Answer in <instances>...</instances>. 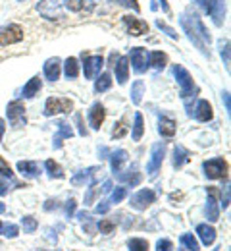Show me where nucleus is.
<instances>
[{
    "instance_id": "obj_1",
    "label": "nucleus",
    "mask_w": 231,
    "mask_h": 251,
    "mask_svg": "<svg viewBox=\"0 0 231 251\" xmlns=\"http://www.w3.org/2000/svg\"><path fill=\"white\" fill-rule=\"evenodd\" d=\"M179 24H181V27L185 29L187 33V37L197 45L198 49L206 54V56H210V50H208V45H210V41H212V37H210V33L206 31V27H204V24L200 22V18H198L195 12H185V14H181V18H179Z\"/></svg>"
},
{
    "instance_id": "obj_2",
    "label": "nucleus",
    "mask_w": 231,
    "mask_h": 251,
    "mask_svg": "<svg viewBox=\"0 0 231 251\" xmlns=\"http://www.w3.org/2000/svg\"><path fill=\"white\" fill-rule=\"evenodd\" d=\"M171 72H173V75H175V79H177V83L181 87V97L183 99L191 97V93H198V89L195 87V81H193V75L181 64H173Z\"/></svg>"
},
{
    "instance_id": "obj_3",
    "label": "nucleus",
    "mask_w": 231,
    "mask_h": 251,
    "mask_svg": "<svg viewBox=\"0 0 231 251\" xmlns=\"http://www.w3.org/2000/svg\"><path fill=\"white\" fill-rule=\"evenodd\" d=\"M198 6L214 20L216 25H222L224 24V18H226V0H197Z\"/></svg>"
},
{
    "instance_id": "obj_4",
    "label": "nucleus",
    "mask_w": 231,
    "mask_h": 251,
    "mask_svg": "<svg viewBox=\"0 0 231 251\" xmlns=\"http://www.w3.org/2000/svg\"><path fill=\"white\" fill-rule=\"evenodd\" d=\"M62 8H64V0H41L37 4V12L46 20H60Z\"/></svg>"
},
{
    "instance_id": "obj_5",
    "label": "nucleus",
    "mask_w": 231,
    "mask_h": 251,
    "mask_svg": "<svg viewBox=\"0 0 231 251\" xmlns=\"http://www.w3.org/2000/svg\"><path fill=\"white\" fill-rule=\"evenodd\" d=\"M206 178L210 180H218V178H226L228 176V162L224 158H210L202 164Z\"/></svg>"
},
{
    "instance_id": "obj_6",
    "label": "nucleus",
    "mask_w": 231,
    "mask_h": 251,
    "mask_svg": "<svg viewBox=\"0 0 231 251\" xmlns=\"http://www.w3.org/2000/svg\"><path fill=\"white\" fill-rule=\"evenodd\" d=\"M73 108V102L69 99H58V97H50L44 104V116H54V114H66Z\"/></svg>"
},
{
    "instance_id": "obj_7",
    "label": "nucleus",
    "mask_w": 231,
    "mask_h": 251,
    "mask_svg": "<svg viewBox=\"0 0 231 251\" xmlns=\"http://www.w3.org/2000/svg\"><path fill=\"white\" fill-rule=\"evenodd\" d=\"M6 114H8V120H10V124L14 126V127L25 126V106H23V102L12 100V102L8 104Z\"/></svg>"
},
{
    "instance_id": "obj_8",
    "label": "nucleus",
    "mask_w": 231,
    "mask_h": 251,
    "mask_svg": "<svg viewBox=\"0 0 231 251\" xmlns=\"http://www.w3.org/2000/svg\"><path fill=\"white\" fill-rule=\"evenodd\" d=\"M164 155H166V143H156L152 145V153H150V160H148V166H147V172L150 176H156L162 162H164Z\"/></svg>"
},
{
    "instance_id": "obj_9",
    "label": "nucleus",
    "mask_w": 231,
    "mask_h": 251,
    "mask_svg": "<svg viewBox=\"0 0 231 251\" xmlns=\"http://www.w3.org/2000/svg\"><path fill=\"white\" fill-rule=\"evenodd\" d=\"M154 201H156V193L152 189H141L135 195H131V203L129 205H131L133 209H137V211H145Z\"/></svg>"
},
{
    "instance_id": "obj_10",
    "label": "nucleus",
    "mask_w": 231,
    "mask_h": 251,
    "mask_svg": "<svg viewBox=\"0 0 231 251\" xmlns=\"http://www.w3.org/2000/svg\"><path fill=\"white\" fill-rule=\"evenodd\" d=\"M23 39V29L18 24H12L8 27L0 29V45H14Z\"/></svg>"
},
{
    "instance_id": "obj_11",
    "label": "nucleus",
    "mask_w": 231,
    "mask_h": 251,
    "mask_svg": "<svg viewBox=\"0 0 231 251\" xmlns=\"http://www.w3.org/2000/svg\"><path fill=\"white\" fill-rule=\"evenodd\" d=\"M83 58H85V62H83V74H85V77L87 79L97 77L100 74V70H102V66H104V58L102 56H85V54H83Z\"/></svg>"
},
{
    "instance_id": "obj_12",
    "label": "nucleus",
    "mask_w": 231,
    "mask_h": 251,
    "mask_svg": "<svg viewBox=\"0 0 231 251\" xmlns=\"http://www.w3.org/2000/svg\"><path fill=\"white\" fill-rule=\"evenodd\" d=\"M131 64L137 74H145L148 68V52L141 47H135L131 50Z\"/></svg>"
},
{
    "instance_id": "obj_13",
    "label": "nucleus",
    "mask_w": 231,
    "mask_h": 251,
    "mask_svg": "<svg viewBox=\"0 0 231 251\" xmlns=\"http://www.w3.org/2000/svg\"><path fill=\"white\" fill-rule=\"evenodd\" d=\"M208 201H206V217L210 222H216V220H220V209H218V201H216V197H218V189L216 188H208Z\"/></svg>"
},
{
    "instance_id": "obj_14",
    "label": "nucleus",
    "mask_w": 231,
    "mask_h": 251,
    "mask_svg": "<svg viewBox=\"0 0 231 251\" xmlns=\"http://www.w3.org/2000/svg\"><path fill=\"white\" fill-rule=\"evenodd\" d=\"M195 114V118H197L198 122H210L212 120V116H214V112H212V104L208 102V100H204V99H200L197 102V106H195V112H191V116Z\"/></svg>"
},
{
    "instance_id": "obj_15",
    "label": "nucleus",
    "mask_w": 231,
    "mask_h": 251,
    "mask_svg": "<svg viewBox=\"0 0 231 251\" xmlns=\"http://www.w3.org/2000/svg\"><path fill=\"white\" fill-rule=\"evenodd\" d=\"M104 118H106L104 106H102L100 102H95V104L91 106V110H89V124H91V127H93V129H100Z\"/></svg>"
},
{
    "instance_id": "obj_16",
    "label": "nucleus",
    "mask_w": 231,
    "mask_h": 251,
    "mask_svg": "<svg viewBox=\"0 0 231 251\" xmlns=\"http://www.w3.org/2000/svg\"><path fill=\"white\" fill-rule=\"evenodd\" d=\"M102 172V168L99 166H91V168H87V170H83V172H79V174H75L73 178H71V184L73 186H81V184H85L89 178H91V184H97V174Z\"/></svg>"
},
{
    "instance_id": "obj_17",
    "label": "nucleus",
    "mask_w": 231,
    "mask_h": 251,
    "mask_svg": "<svg viewBox=\"0 0 231 251\" xmlns=\"http://www.w3.org/2000/svg\"><path fill=\"white\" fill-rule=\"evenodd\" d=\"M18 170H20L21 176L31 178V180L41 176V168H39V164L33 162V160H20V162H18Z\"/></svg>"
},
{
    "instance_id": "obj_18",
    "label": "nucleus",
    "mask_w": 231,
    "mask_h": 251,
    "mask_svg": "<svg viewBox=\"0 0 231 251\" xmlns=\"http://www.w3.org/2000/svg\"><path fill=\"white\" fill-rule=\"evenodd\" d=\"M124 22H126V25H127V29H129V33H131L133 37H139V35H143V33H148V25H147L145 22L137 20V18L126 16Z\"/></svg>"
},
{
    "instance_id": "obj_19",
    "label": "nucleus",
    "mask_w": 231,
    "mask_h": 251,
    "mask_svg": "<svg viewBox=\"0 0 231 251\" xmlns=\"http://www.w3.org/2000/svg\"><path fill=\"white\" fill-rule=\"evenodd\" d=\"M62 64L58 58H50V60H46L44 64V77L48 79V81H56L58 77H60V74H62V68H60Z\"/></svg>"
},
{
    "instance_id": "obj_20",
    "label": "nucleus",
    "mask_w": 231,
    "mask_h": 251,
    "mask_svg": "<svg viewBox=\"0 0 231 251\" xmlns=\"http://www.w3.org/2000/svg\"><path fill=\"white\" fill-rule=\"evenodd\" d=\"M126 162H127V151H124V149H118L110 155V166H112L114 174H120Z\"/></svg>"
},
{
    "instance_id": "obj_21",
    "label": "nucleus",
    "mask_w": 231,
    "mask_h": 251,
    "mask_svg": "<svg viewBox=\"0 0 231 251\" xmlns=\"http://www.w3.org/2000/svg\"><path fill=\"white\" fill-rule=\"evenodd\" d=\"M197 234L204 246H212V244L216 242V230H214L212 226H208V224H198Z\"/></svg>"
},
{
    "instance_id": "obj_22",
    "label": "nucleus",
    "mask_w": 231,
    "mask_h": 251,
    "mask_svg": "<svg viewBox=\"0 0 231 251\" xmlns=\"http://www.w3.org/2000/svg\"><path fill=\"white\" fill-rule=\"evenodd\" d=\"M127 77H129V60L126 56H122V58H118V64H116V79L120 85H124L127 81Z\"/></svg>"
},
{
    "instance_id": "obj_23",
    "label": "nucleus",
    "mask_w": 231,
    "mask_h": 251,
    "mask_svg": "<svg viewBox=\"0 0 231 251\" xmlns=\"http://www.w3.org/2000/svg\"><path fill=\"white\" fill-rule=\"evenodd\" d=\"M73 135V129L67 122H60L58 124V133L54 135V149H60L62 147V139H67Z\"/></svg>"
},
{
    "instance_id": "obj_24",
    "label": "nucleus",
    "mask_w": 231,
    "mask_h": 251,
    "mask_svg": "<svg viewBox=\"0 0 231 251\" xmlns=\"http://www.w3.org/2000/svg\"><path fill=\"white\" fill-rule=\"evenodd\" d=\"M175 122L171 120V118H166V116H162L160 118V122H158V131H160V135L162 137H173L175 135Z\"/></svg>"
},
{
    "instance_id": "obj_25",
    "label": "nucleus",
    "mask_w": 231,
    "mask_h": 251,
    "mask_svg": "<svg viewBox=\"0 0 231 251\" xmlns=\"http://www.w3.org/2000/svg\"><path fill=\"white\" fill-rule=\"evenodd\" d=\"M116 178L122 180V182L131 184V188H133V186H137V184L141 182V172L137 170V164H133L131 168L127 170V174H116Z\"/></svg>"
},
{
    "instance_id": "obj_26",
    "label": "nucleus",
    "mask_w": 231,
    "mask_h": 251,
    "mask_svg": "<svg viewBox=\"0 0 231 251\" xmlns=\"http://www.w3.org/2000/svg\"><path fill=\"white\" fill-rule=\"evenodd\" d=\"M166 64H168V56H166L164 52H160V50H154V52H150L148 54V66H152L154 70H164Z\"/></svg>"
},
{
    "instance_id": "obj_27",
    "label": "nucleus",
    "mask_w": 231,
    "mask_h": 251,
    "mask_svg": "<svg viewBox=\"0 0 231 251\" xmlns=\"http://www.w3.org/2000/svg\"><path fill=\"white\" fill-rule=\"evenodd\" d=\"M44 168H46V172H48V176L50 178H64V170H62V166L56 162V160H52V158H48L46 162H44Z\"/></svg>"
},
{
    "instance_id": "obj_28",
    "label": "nucleus",
    "mask_w": 231,
    "mask_h": 251,
    "mask_svg": "<svg viewBox=\"0 0 231 251\" xmlns=\"http://www.w3.org/2000/svg\"><path fill=\"white\" fill-rule=\"evenodd\" d=\"M41 85H42V83H41L39 77H31V79L27 81V85L23 87V97H25V99H33L35 95L41 91Z\"/></svg>"
},
{
    "instance_id": "obj_29",
    "label": "nucleus",
    "mask_w": 231,
    "mask_h": 251,
    "mask_svg": "<svg viewBox=\"0 0 231 251\" xmlns=\"http://www.w3.org/2000/svg\"><path fill=\"white\" fill-rule=\"evenodd\" d=\"M143 133H145V122H143V116L137 112V114H135V124H133V131H131L133 141H141Z\"/></svg>"
},
{
    "instance_id": "obj_30",
    "label": "nucleus",
    "mask_w": 231,
    "mask_h": 251,
    "mask_svg": "<svg viewBox=\"0 0 231 251\" xmlns=\"http://www.w3.org/2000/svg\"><path fill=\"white\" fill-rule=\"evenodd\" d=\"M64 74H66L67 79H75L79 75V64L75 58H67L66 64H64Z\"/></svg>"
},
{
    "instance_id": "obj_31",
    "label": "nucleus",
    "mask_w": 231,
    "mask_h": 251,
    "mask_svg": "<svg viewBox=\"0 0 231 251\" xmlns=\"http://www.w3.org/2000/svg\"><path fill=\"white\" fill-rule=\"evenodd\" d=\"M143 93H145V83H143L141 79H137L131 87V102L133 104H141Z\"/></svg>"
},
{
    "instance_id": "obj_32",
    "label": "nucleus",
    "mask_w": 231,
    "mask_h": 251,
    "mask_svg": "<svg viewBox=\"0 0 231 251\" xmlns=\"http://www.w3.org/2000/svg\"><path fill=\"white\" fill-rule=\"evenodd\" d=\"M110 87H112V77H110V74L99 75V79H97V83H95V91H97V93H104V91H108Z\"/></svg>"
},
{
    "instance_id": "obj_33",
    "label": "nucleus",
    "mask_w": 231,
    "mask_h": 251,
    "mask_svg": "<svg viewBox=\"0 0 231 251\" xmlns=\"http://www.w3.org/2000/svg\"><path fill=\"white\" fill-rule=\"evenodd\" d=\"M187 158H189V153H187L181 145H177L175 151H173V166H175V168H181Z\"/></svg>"
},
{
    "instance_id": "obj_34",
    "label": "nucleus",
    "mask_w": 231,
    "mask_h": 251,
    "mask_svg": "<svg viewBox=\"0 0 231 251\" xmlns=\"http://www.w3.org/2000/svg\"><path fill=\"white\" fill-rule=\"evenodd\" d=\"M181 244H183V246H185L187 250L200 251V246H198L197 238H195L193 234H183V236H181Z\"/></svg>"
},
{
    "instance_id": "obj_35",
    "label": "nucleus",
    "mask_w": 231,
    "mask_h": 251,
    "mask_svg": "<svg viewBox=\"0 0 231 251\" xmlns=\"http://www.w3.org/2000/svg\"><path fill=\"white\" fill-rule=\"evenodd\" d=\"M127 246H129V251H148V242L143 238H131Z\"/></svg>"
},
{
    "instance_id": "obj_36",
    "label": "nucleus",
    "mask_w": 231,
    "mask_h": 251,
    "mask_svg": "<svg viewBox=\"0 0 231 251\" xmlns=\"http://www.w3.org/2000/svg\"><path fill=\"white\" fill-rule=\"evenodd\" d=\"M21 226H23V232L25 234H33L35 230H37V226H39V222L33 217H23L21 219Z\"/></svg>"
},
{
    "instance_id": "obj_37",
    "label": "nucleus",
    "mask_w": 231,
    "mask_h": 251,
    "mask_svg": "<svg viewBox=\"0 0 231 251\" xmlns=\"http://www.w3.org/2000/svg\"><path fill=\"white\" fill-rule=\"evenodd\" d=\"M99 191H102V188H97V184H91V186H89V191H87V195H85V207L95 203V199L99 197Z\"/></svg>"
},
{
    "instance_id": "obj_38",
    "label": "nucleus",
    "mask_w": 231,
    "mask_h": 251,
    "mask_svg": "<svg viewBox=\"0 0 231 251\" xmlns=\"http://www.w3.org/2000/svg\"><path fill=\"white\" fill-rule=\"evenodd\" d=\"M126 197H127V188H116L114 193H112V197H110V203H120Z\"/></svg>"
},
{
    "instance_id": "obj_39",
    "label": "nucleus",
    "mask_w": 231,
    "mask_h": 251,
    "mask_svg": "<svg viewBox=\"0 0 231 251\" xmlns=\"http://www.w3.org/2000/svg\"><path fill=\"white\" fill-rule=\"evenodd\" d=\"M114 228H116V224L112 222V220H100L99 222V230H100V234H112L114 232Z\"/></svg>"
},
{
    "instance_id": "obj_40",
    "label": "nucleus",
    "mask_w": 231,
    "mask_h": 251,
    "mask_svg": "<svg viewBox=\"0 0 231 251\" xmlns=\"http://www.w3.org/2000/svg\"><path fill=\"white\" fill-rule=\"evenodd\" d=\"M0 176H2V178H8V180H12V178H14L12 168L8 166V162H6L2 157H0Z\"/></svg>"
},
{
    "instance_id": "obj_41",
    "label": "nucleus",
    "mask_w": 231,
    "mask_h": 251,
    "mask_svg": "<svg viewBox=\"0 0 231 251\" xmlns=\"http://www.w3.org/2000/svg\"><path fill=\"white\" fill-rule=\"evenodd\" d=\"M220 47H222V58L226 68H230V41H220Z\"/></svg>"
},
{
    "instance_id": "obj_42",
    "label": "nucleus",
    "mask_w": 231,
    "mask_h": 251,
    "mask_svg": "<svg viewBox=\"0 0 231 251\" xmlns=\"http://www.w3.org/2000/svg\"><path fill=\"white\" fill-rule=\"evenodd\" d=\"M2 234H4L6 238H16V236L20 234V228H18L16 224H4V230H2Z\"/></svg>"
},
{
    "instance_id": "obj_43",
    "label": "nucleus",
    "mask_w": 231,
    "mask_h": 251,
    "mask_svg": "<svg viewBox=\"0 0 231 251\" xmlns=\"http://www.w3.org/2000/svg\"><path fill=\"white\" fill-rule=\"evenodd\" d=\"M66 6L71 12H81L83 6H85V2L83 0H66Z\"/></svg>"
},
{
    "instance_id": "obj_44",
    "label": "nucleus",
    "mask_w": 231,
    "mask_h": 251,
    "mask_svg": "<svg viewBox=\"0 0 231 251\" xmlns=\"http://www.w3.org/2000/svg\"><path fill=\"white\" fill-rule=\"evenodd\" d=\"M156 25H158L160 29H164V31L171 37V39H177V33H175V29H173V27H169V25H166L164 22H160V20H158V22H156Z\"/></svg>"
},
{
    "instance_id": "obj_45",
    "label": "nucleus",
    "mask_w": 231,
    "mask_h": 251,
    "mask_svg": "<svg viewBox=\"0 0 231 251\" xmlns=\"http://www.w3.org/2000/svg\"><path fill=\"white\" fill-rule=\"evenodd\" d=\"M171 250H173V244L169 240H160L156 244V251H171Z\"/></svg>"
},
{
    "instance_id": "obj_46",
    "label": "nucleus",
    "mask_w": 231,
    "mask_h": 251,
    "mask_svg": "<svg viewBox=\"0 0 231 251\" xmlns=\"http://www.w3.org/2000/svg\"><path fill=\"white\" fill-rule=\"evenodd\" d=\"M108 209H110V201H108V199H104V201H100L99 205H97L95 213H99V215H106V213H108Z\"/></svg>"
},
{
    "instance_id": "obj_47",
    "label": "nucleus",
    "mask_w": 231,
    "mask_h": 251,
    "mask_svg": "<svg viewBox=\"0 0 231 251\" xmlns=\"http://www.w3.org/2000/svg\"><path fill=\"white\" fill-rule=\"evenodd\" d=\"M75 124L79 126V135L85 137V135H87V129H85V124H83V116H81L79 112L75 114Z\"/></svg>"
},
{
    "instance_id": "obj_48",
    "label": "nucleus",
    "mask_w": 231,
    "mask_h": 251,
    "mask_svg": "<svg viewBox=\"0 0 231 251\" xmlns=\"http://www.w3.org/2000/svg\"><path fill=\"white\" fill-rule=\"evenodd\" d=\"M126 131H127L126 124H124V122H118L116 127H114V137H124V135H126Z\"/></svg>"
},
{
    "instance_id": "obj_49",
    "label": "nucleus",
    "mask_w": 231,
    "mask_h": 251,
    "mask_svg": "<svg viewBox=\"0 0 231 251\" xmlns=\"http://www.w3.org/2000/svg\"><path fill=\"white\" fill-rule=\"evenodd\" d=\"M73 213H75V199H69V201L66 203V215L71 219Z\"/></svg>"
},
{
    "instance_id": "obj_50",
    "label": "nucleus",
    "mask_w": 231,
    "mask_h": 251,
    "mask_svg": "<svg viewBox=\"0 0 231 251\" xmlns=\"http://www.w3.org/2000/svg\"><path fill=\"white\" fill-rule=\"evenodd\" d=\"M6 180H8V178H2V176H0V195H6V193H8V182H6Z\"/></svg>"
},
{
    "instance_id": "obj_51",
    "label": "nucleus",
    "mask_w": 231,
    "mask_h": 251,
    "mask_svg": "<svg viewBox=\"0 0 231 251\" xmlns=\"http://www.w3.org/2000/svg\"><path fill=\"white\" fill-rule=\"evenodd\" d=\"M56 207H58V203H56V201H46L44 211H52V209H56Z\"/></svg>"
},
{
    "instance_id": "obj_52",
    "label": "nucleus",
    "mask_w": 231,
    "mask_h": 251,
    "mask_svg": "<svg viewBox=\"0 0 231 251\" xmlns=\"http://www.w3.org/2000/svg\"><path fill=\"white\" fill-rule=\"evenodd\" d=\"M224 102H226V110H231V102H230V93H224Z\"/></svg>"
},
{
    "instance_id": "obj_53",
    "label": "nucleus",
    "mask_w": 231,
    "mask_h": 251,
    "mask_svg": "<svg viewBox=\"0 0 231 251\" xmlns=\"http://www.w3.org/2000/svg\"><path fill=\"white\" fill-rule=\"evenodd\" d=\"M4 131H6V124H4V120L0 118V141H2V137H4Z\"/></svg>"
},
{
    "instance_id": "obj_54",
    "label": "nucleus",
    "mask_w": 231,
    "mask_h": 251,
    "mask_svg": "<svg viewBox=\"0 0 231 251\" xmlns=\"http://www.w3.org/2000/svg\"><path fill=\"white\" fill-rule=\"evenodd\" d=\"M162 10H164L166 14L169 12V6H168V0H162Z\"/></svg>"
},
{
    "instance_id": "obj_55",
    "label": "nucleus",
    "mask_w": 231,
    "mask_h": 251,
    "mask_svg": "<svg viewBox=\"0 0 231 251\" xmlns=\"http://www.w3.org/2000/svg\"><path fill=\"white\" fill-rule=\"evenodd\" d=\"M4 211H6V207H4V203L0 201V213H4Z\"/></svg>"
},
{
    "instance_id": "obj_56",
    "label": "nucleus",
    "mask_w": 231,
    "mask_h": 251,
    "mask_svg": "<svg viewBox=\"0 0 231 251\" xmlns=\"http://www.w3.org/2000/svg\"><path fill=\"white\" fill-rule=\"evenodd\" d=\"M2 230H4V224H2V220H0V234H2Z\"/></svg>"
},
{
    "instance_id": "obj_57",
    "label": "nucleus",
    "mask_w": 231,
    "mask_h": 251,
    "mask_svg": "<svg viewBox=\"0 0 231 251\" xmlns=\"http://www.w3.org/2000/svg\"><path fill=\"white\" fill-rule=\"evenodd\" d=\"M218 250H220V248H216V250H214V251H218Z\"/></svg>"
},
{
    "instance_id": "obj_58",
    "label": "nucleus",
    "mask_w": 231,
    "mask_h": 251,
    "mask_svg": "<svg viewBox=\"0 0 231 251\" xmlns=\"http://www.w3.org/2000/svg\"><path fill=\"white\" fill-rule=\"evenodd\" d=\"M20 2H25V0H20Z\"/></svg>"
},
{
    "instance_id": "obj_59",
    "label": "nucleus",
    "mask_w": 231,
    "mask_h": 251,
    "mask_svg": "<svg viewBox=\"0 0 231 251\" xmlns=\"http://www.w3.org/2000/svg\"><path fill=\"white\" fill-rule=\"evenodd\" d=\"M181 251H183V250H181Z\"/></svg>"
}]
</instances>
